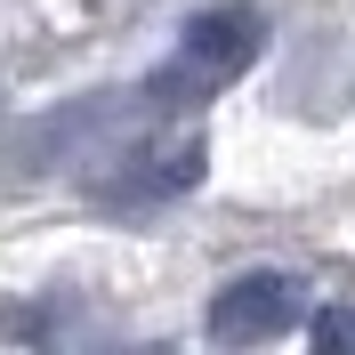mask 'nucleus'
I'll use <instances>...</instances> for the list:
<instances>
[{
    "mask_svg": "<svg viewBox=\"0 0 355 355\" xmlns=\"http://www.w3.org/2000/svg\"><path fill=\"white\" fill-rule=\"evenodd\" d=\"M259 49H266V17H259V8H243V0L202 8V17L186 24L178 57L146 81V97H154V105H194V97L226 89L234 73H250V65H259Z\"/></svg>",
    "mask_w": 355,
    "mask_h": 355,
    "instance_id": "f257e3e1",
    "label": "nucleus"
},
{
    "mask_svg": "<svg viewBox=\"0 0 355 355\" xmlns=\"http://www.w3.org/2000/svg\"><path fill=\"white\" fill-rule=\"evenodd\" d=\"M0 339H49V323L24 315V307H0Z\"/></svg>",
    "mask_w": 355,
    "mask_h": 355,
    "instance_id": "20e7f679",
    "label": "nucleus"
},
{
    "mask_svg": "<svg viewBox=\"0 0 355 355\" xmlns=\"http://www.w3.org/2000/svg\"><path fill=\"white\" fill-rule=\"evenodd\" d=\"M307 339H315V355H339V347H355V315L347 307H323L307 323Z\"/></svg>",
    "mask_w": 355,
    "mask_h": 355,
    "instance_id": "7ed1b4c3",
    "label": "nucleus"
},
{
    "mask_svg": "<svg viewBox=\"0 0 355 355\" xmlns=\"http://www.w3.org/2000/svg\"><path fill=\"white\" fill-rule=\"evenodd\" d=\"M299 299L307 291L291 283V275H234V283L210 299V339H226V347H259V339H283L291 323H299Z\"/></svg>",
    "mask_w": 355,
    "mask_h": 355,
    "instance_id": "f03ea898",
    "label": "nucleus"
}]
</instances>
